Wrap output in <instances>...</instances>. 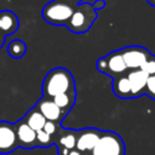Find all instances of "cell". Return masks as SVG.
I'll list each match as a JSON object with an SVG mask.
<instances>
[{
	"instance_id": "1",
	"label": "cell",
	"mask_w": 155,
	"mask_h": 155,
	"mask_svg": "<svg viewBox=\"0 0 155 155\" xmlns=\"http://www.w3.org/2000/svg\"><path fill=\"white\" fill-rule=\"evenodd\" d=\"M44 96L53 98L61 93L74 92V79L69 70L64 68H54L45 76L42 84Z\"/></svg>"
},
{
	"instance_id": "2",
	"label": "cell",
	"mask_w": 155,
	"mask_h": 155,
	"mask_svg": "<svg viewBox=\"0 0 155 155\" xmlns=\"http://www.w3.org/2000/svg\"><path fill=\"white\" fill-rule=\"evenodd\" d=\"M91 153L92 155H125V144L117 133L105 131L102 132Z\"/></svg>"
},
{
	"instance_id": "3",
	"label": "cell",
	"mask_w": 155,
	"mask_h": 155,
	"mask_svg": "<svg viewBox=\"0 0 155 155\" xmlns=\"http://www.w3.org/2000/svg\"><path fill=\"white\" fill-rule=\"evenodd\" d=\"M73 12H74L73 5L56 0L45 5V7L42 8V17L50 24L63 25L69 22Z\"/></svg>"
},
{
	"instance_id": "4",
	"label": "cell",
	"mask_w": 155,
	"mask_h": 155,
	"mask_svg": "<svg viewBox=\"0 0 155 155\" xmlns=\"http://www.w3.org/2000/svg\"><path fill=\"white\" fill-rule=\"evenodd\" d=\"M94 19H96L94 7L88 4H84L74 10L67 25L74 33H84L91 27Z\"/></svg>"
},
{
	"instance_id": "5",
	"label": "cell",
	"mask_w": 155,
	"mask_h": 155,
	"mask_svg": "<svg viewBox=\"0 0 155 155\" xmlns=\"http://www.w3.org/2000/svg\"><path fill=\"white\" fill-rule=\"evenodd\" d=\"M120 51L124 57L125 64L130 70L140 69L143 64L148 61V58L151 56V53L142 46H127Z\"/></svg>"
},
{
	"instance_id": "6",
	"label": "cell",
	"mask_w": 155,
	"mask_h": 155,
	"mask_svg": "<svg viewBox=\"0 0 155 155\" xmlns=\"http://www.w3.org/2000/svg\"><path fill=\"white\" fill-rule=\"evenodd\" d=\"M18 144L13 125L0 121V154H7L16 149Z\"/></svg>"
},
{
	"instance_id": "7",
	"label": "cell",
	"mask_w": 155,
	"mask_h": 155,
	"mask_svg": "<svg viewBox=\"0 0 155 155\" xmlns=\"http://www.w3.org/2000/svg\"><path fill=\"white\" fill-rule=\"evenodd\" d=\"M102 132L96 128H85L76 133V150L82 151H92L94 145L97 144Z\"/></svg>"
},
{
	"instance_id": "8",
	"label": "cell",
	"mask_w": 155,
	"mask_h": 155,
	"mask_svg": "<svg viewBox=\"0 0 155 155\" xmlns=\"http://www.w3.org/2000/svg\"><path fill=\"white\" fill-rule=\"evenodd\" d=\"M127 78L131 84L132 98H137L145 93L147 80L149 78L147 73H144L142 69H134V70H130L127 73Z\"/></svg>"
},
{
	"instance_id": "9",
	"label": "cell",
	"mask_w": 155,
	"mask_h": 155,
	"mask_svg": "<svg viewBox=\"0 0 155 155\" xmlns=\"http://www.w3.org/2000/svg\"><path fill=\"white\" fill-rule=\"evenodd\" d=\"M105 61H107V74L108 75L116 78L119 75L126 74L127 67L125 64V61H124V57L120 50L109 53L105 57Z\"/></svg>"
},
{
	"instance_id": "10",
	"label": "cell",
	"mask_w": 155,
	"mask_h": 155,
	"mask_svg": "<svg viewBox=\"0 0 155 155\" xmlns=\"http://www.w3.org/2000/svg\"><path fill=\"white\" fill-rule=\"evenodd\" d=\"M16 136H17V140H18L19 145H22V147L29 148V147H34L35 144H38L36 132L33 128H30L25 121H22L21 124L17 125Z\"/></svg>"
},
{
	"instance_id": "11",
	"label": "cell",
	"mask_w": 155,
	"mask_h": 155,
	"mask_svg": "<svg viewBox=\"0 0 155 155\" xmlns=\"http://www.w3.org/2000/svg\"><path fill=\"white\" fill-rule=\"evenodd\" d=\"M36 109L44 115V117L47 121L54 122V121L59 120V117L62 115V110L54 104L53 101H50V99H41L38 103Z\"/></svg>"
},
{
	"instance_id": "12",
	"label": "cell",
	"mask_w": 155,
	"mask_h": 155,
	"mask_svg": "<svg viewBox=\"0 0 155 155\" xmlns=\"http://www.w3.org/2000/svg\"><path fill=\"white\" fill-rule=\"evenodd\" d=\"M113 91L119 98H132V90L130 80L127 78V73L114 78Z\"/></svg>"
},
{
	"instance_id": "13",
	"label": "cell",
	"mask_w": 155,
	"mask_h": 155,
	"mask_svg": "<svg viewBox=\"0 0 155 155\" xmlns=\"http://www.w3.org/2000/svg\"><path fill=\"white\" fill-rule=\"evenodd\" d=\"M17 27H18V19L12 12L10 11L0 12V33H2L4 35L13 34Z\"/></svg>"
},
{
	"instance_id": "14",
	"label": "cell",
	"mask_w": 155,
	"mask_h": 155,
	"mask_svg": "<svg viewBox=\"0 0 155 155\" xmlns=\"http://www.w3.org/2000/svg\"><path fill=\"white\" fill-rule=\"evenodd\" d=\"M24 121L28 124V126H29L30 128H33L35 132H38V131H40V130L44 128V126H45V124H46L47 120H46V119L44 117V115L35 108V109H31V110L27 114Z\"/></svg>"
},
{
	"instance_id": "15",
	"label": "cell",
	"mask_w": 155,
	"mask_h": 155,
	"mask_svg": "<svg viewBox=\"0 0 155 155\" xmlns=\"http://www.w3.org/2000/svg\"><path fill=\"white\" fill-rule=\"evenodd\" d=\"M52 101L62 110V113L68 111L70 109V107L73 105V97L70 96V93H61V94H57V96H54L52 98Z\"/></svg>"
},
{
	"instance_id": "16",
	"label": "cell",
	"mask_w": 155,
	"mask_h": 155,
	"mask_svg": "<svg viewBox=\"0 0 155 155\" xmlns=\"http://www.w3.org/2000/svg\"><path fill=\"white\" fill-rule=\"evenodd\" d=\"M25 44L22 40H13L10 42L8 47H7V52L11 57L13 58H19L25 53Z\"/></svg>"
},
{
	"instance_id": "17",
	"label": "cell",
	"mask_w": 155,
	"mask_h": 155,
	"mask_svg": "<svg viewBox=\"0 0 155 155\" xmlns=\"http://www.w3.org/2000/svg\"><path fill=\"white\" fill-rule=\"evenodd\" d=\"M59 144L62 147V149H67V150H73L76 145V132L74 131H68L65 132L61 138H59Z\"/></svg>"
},
{
	"instance_id": "18",
	"label": "cell",
	"mask_w": 155,
	"mask_h": 155,
	"mask_svg": "<svg viewBox=\"0 0 155 155\" xmlns=\"http://www.w3.org/2000/svg\"><path fill=\"white\" fill-rule=\"evenodd\" d=\"M148 97L155 101V74L150 75L147 80V86H145V93Z\"/></svg>"
},
{
	"instance_id": "19",
	"label": "cell",
	"mask_w": 155,
	"mask_h": 155,
	"mask_svg": "<svg viewBox=\"0 0 155 155\" xmlns=\"http://www.w3.org/2000/svg\"><path fill=\"white\" fill-rule=\"evenodd\" d=\"M140 69H142L144 73H147L148 76L154 75V74H155V56L151 54V56L148 58V61L143 64V67H142Z\"/></svg>"
},
{
	"instance_id": "20",
	"label": "cell",
	"mask_w": 155,
	"mask_h": 155,
	"mask_svg": "<svg viewBox=\"0 0 155 155\" xmlns=\"http://www.w3.org/2000/svg\"><path fill=\"white\" fill-rule=\"evenodd\" d=\"M51 140V136L48 133H46L44 130H40L36 132V142L40 145H47Z\"/></svg>"
},
{
	"instance_id": "21",
	"label": "cell",
	"mask_w": 155,
	"mask_h": 155,
	"mask_svg": "<svg viewBox=\"0 0 155 155\" xmlns=\"http://www.w3.org/2000/svg\"><path fill=\"white\" fill-rule=\"evenodd\" d=\"M42 130L51 136V134H53L56 132V124L53 121H46V124H45V126H44Z\"/></svg>"
},
{
	"instance_id": "22",
	"label": "cell",
	"mask_w": 155,
	"mask_h": 155,
	"mask_svg": "<svg viewBox=\"0 0 155 155\" xmlns=\"http://www.w3.org/2000/svg\"><path fill=\"white\" fill-rule=\"evenodd\" d=\"M97 69L103 73V74H107V61H105V57H102L97 61Z\"/></svg>"
},
{
	"instance_id": "23",
	"label": "cell",
	"mask_w": 155,
	"mask_h": 155,
	"mask_svg": "<svg viewBox=\"0 0 155 155\" xmlns=\"http://www.w3.org/2000/svg\"><path fill=\"white\" fill-rule=\"evenodd\" d=\"M59 1H64V2H68V4H70V5H76V4H79L81 0H59Z\"/></svg>"
},
{
	"instance_id": "24",
	"label": "cell",
	"mask_w": 155,
	"mask_h": 155,
	"mask_svg": "<svg viewBox=\"0 0 155 155\" xmlns=\"http://www.w3.org/2000/svg\"><path fill=\"white\" fill-rule=\"evenodd\" d=\"M67 155H81V153H80L79 150H76V149H75V150L73 149V150H69Z\"/></svg>"
},
{
	"instance_id": "25",
	"label": "cell",
	"mask_w": 155,
	"mask_h": 155,
	"mask_svg": "<svg viewBox=\"0 0 155 155\" xmlns=\"http://www.w3.org/2000/svg\"><path fill=\"white\" fill-rule=\"evenodd\" d=\"M148 1V4H150L151 6H155V0H147Z\"/></svg>"
},
{
	"instance_id": "26",
	"label": "cell",
	"mask_w": 155,
	"mask_h": 155,
	"mask_svg": "<svg viewBox=\"0 0 155 155\" xmlns=\"http://www.w3.org/2000/svg\"><path fill=\"white\" fill-rule=\"evenodd\" d=\"M2 42H4V36L0 34V47L2 46Z\"/></svg>"
}]
</instances>
